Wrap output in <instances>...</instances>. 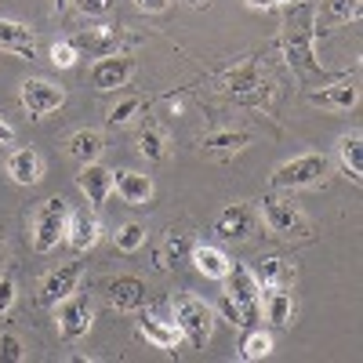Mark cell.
Listing matches in <instances>:
<instances>
[{
    "mask_svg": "<svg viewBox=\"0 0 363 363\" xmlns=\"http://www.w3.org/2000/svg\"><path fill=\"white\" fill-rule=\"evenodd\" d=\"M113 189L116 196L131 203V207H145L153 200V178L149 174H138V171H116L113 174Z\"/></svg>",
    "mask_w": 363,
    "mask_h": 363,
    "instance_id": "17",
    "label": "cell"
},
{
    "mask_svg": "<svg viewBox=\"0 0 363 363\" xmlns=\"http://www.w3.org/2000/svg\"><path fill=\"white\" fill-rule=\"evenodd\" d=\"M189 262L196 265V272H203L207 280H225V272H229V258L218 247H207V244L193 247L189 251Z\"/></svg>",
    "mask_w": 363,
    "mask_h": 363,
    "instance_id": "23",
    "label": "cell"
},
{
    "mask_svg": "<svg viewBox=\"0 0 363 363\" xmlns=\"http://www.w3.org/2000/svg\"><path fill=\"white\" fill-rule=\"evenodd\" d=\"M272 4H284V8H287V4H291V0H272Z\"/></svg>",
    "mask_w": 363,
    "mask_h": 363,
    "instance_id": "43",
    "label": "cell"
},
{
    "mask_svg": "<svg viewBox=\"0 0 363 363\" xmlns=\"http://www.w3.org/2000/svg\"><path fill=\"white\" fill-rule=\"evenodd\" d=\"M40 157L33 153V149H15V153L8 157V174L11 182H18V186H37L40 182Z\"/></svg>",
    "mask_w": 363,
    "mask_h": 363,
    "instance_id": "22",
    "label": "cell"
},
{
    "mask_svg": "<svg viewBox=\"0 0 363 363\" xmlns=\"http://www.w3.org/2000/svg\"><path fill=\"white\" fill-rule=\"evenodd\" d=\"M338 157H342V167L349 171V178L363 182V135L359 131H349L338 142Z\"/></svg>",
    "mask_w": 363,
    "mask_h": 363,
    "instance_id": "26",
    "label": "cell"
},
{
    "mask_svg": "<svg viewBox=\"0 0 363 363\" xmlns=\"http://www.w3.org/2000/svg\"><path fill=\"white\" fill-rule=\"evenodd\" d=\"M135 4H138L142 11H149V15H160V11H167L171 0H135Z\"/></svg>",
    "mask_w": 363,
    "mask_h": 363,
    "instance_id": "38",
    "label": "cell"
},
{
    "mask_svg": "<svg viewBox=\"0 0 363 363\" xmlns=\"http://www.w3.org/2000/svg\"><path fill=\"white\" fill-rule=\"evenodd\" d=\"M309 102L323 106V109H352L359 102V91L349 80H335V84H327L320 91H309Z\"/></svg>",
    "mask_w": 363,
    "mask_h": 363,
    "instance_id": "19",
    "label": "cell"
},
{
    "mask_svg": "<svg viewBox=\"0 0 363 363\" xmlns=\"http://www.w3.org/2000/svg\"><path fill=\"white\" fill-rule=\"evenodd\" d=\"M145 109V99L142 95H128V99H120L113 109H109V124L120 128V124H131V120Z\"/></svg>",
    "mask_w": 363,
    "mask_h": 363,
    "instance_id": "31",
    "label": "cell"
},
{
    "mask_svg": "<svg viewBox=\"0 0 363 363\" xmlns=\"http://www.w3.org/2000/svg\"><path fill=\"white\" fill-rule=\"evenodd\" d=\"M33 29L22 26V22H11V18H0V51H15L22 58H33Z\"/></svg>",
    "mask_w": 363,
    "mask_h": 363,
    "instance_id": "20",
    "label": "cell"
},
{
    "mask_svg": "<svg viewBox=\"0 0 363 363\" xmlns=\"http://www.w3.org/2000/svg\"><path fill=\"white\" fill-rule=\"evenodd\" d=\"M171 309H174V327L182 330V338H189L196 349H203L207 338H211V327H215L211 306L200 301V298H193V294H174Z\"/></svg>",
    "mask_w": 363,
    "mask_h": 363,
    "instance_id": "5",
    "label": "cell"
},
{
    "mask_svg": "<svg viewBox=\"0 0 363 363\" xmlns=\"http://www.w3.org/2000/svg\"><path fill=\"white\" fill-rule=\"evenodd\" d=\"M15 294H18V287H15V277H0V316H4L11 306H15Z\"/></svg>",
    "mask_w": 363,
    "mask_h": 363,
    "instance_id": "36",
    "label": "cell"
},
{
    "mask_svg": "<svg viewBox=\"0 0 363 363\" xmlns=\"http://www.w3.org/2000/svg\"><path fill=\"white\" fill-rule=\"evenodd\" d=\"M11 142H15V128L8 120H0V145H11Z\"/></svg>",
    "mask_w": 363,
    "mask_h": 363,
    "instance_id": "39",
    "label": "cell"
},
{
    "mask_svg": "<svg viewBox=\"0 0 363 363\" xmlns=\"http://www.w3.org/2000/svg\"><path fill=\"white\" fill-rule=\"evenodd\" d=\"M66 145H69V157H73V160H80V164H95V160H102L106 135L95 131V128H84V131H77Z\"/></svg>",
    "mask_w": 363,
    "mask_h": 363,
    "instance_id": "21",
    "label": "cell"
},
{
    "mask_svg": "<svg viewBox=\"0 0 363 363\" xmlns=\"http://www.w3.org/2000/svg\"><path fill=\"white\" fill-rule=\"evenodd\" d=\"M66 225H69V207L62 196H51L40 203L37 211V218H33V247L40 255L55 251L58 244L66 240Z\"/></svg>",
    "mask_w": 363,
    "mask_h": 363,
    "instance_id": "6",
    "label": "cell"
},
{
    "mask_svg": "<svg viewBox=\"0 0 363 363\" xmlns=\"http://www.w3.org/2000/svg\"><path fill=\"white\" fill-rule=\"evenodd\" d=\"M189 251H193L189 236H186V233H171V236L164 240V247L157 251V265H160V269H174V265H182V262L189 258Z\"/></svg>",
    "mask_w": 363,
    "mask_h": 363,
    "instance_id": "27",
    "label": "cell"
},
{
    "mask_svg": "<svg viewBox=\"0 0 363 363\" xmlns=\"http://www.w3.org/2000/svg\"><path fill=\"white\" fill-rule=\"evenodd\" d=\"M218 84H222V95L240 106H269L272 91H277V84L262 73L258 62H240V66L225 69L218 77Z\"/></svg>",
    "mask_w": 363,
    "mask_h": 363,
    "instance_id": "2",
    "label": "cell"
},
{
    "mask_svg": "<svg viewBox=\"0 0 363 363\" xmlns=\"http://www.w3.org/2000/svg\"><path fill=\"white\" fill-rule=\"evenodd\" d=\"M291 4H294V0H291Z\"/></svg>",
    "mask_w": 363,
    "mask_h": 363,
    "instance_id": "45",
    "label": "cell"
},
{
    "mask_svg": "<svg viewBox=\"0 0 363 363\" xmlns=\"http://www.w3.org/2000/svg\"><path fill=\"white\" fill-rule=\"evenodd\" d=\"M272 352V338L265 335L262 327H247L244 342H240V359L244 363H255V359H265Z\"/></svg>",
    "mask_w": 363,
    "mask_h": 363,
    "instance_id": "29",
    "label": "cell"
},
{
    "mask_svg": "<svg viewBox=\"0 0 363 363\" xmlns=\"http://www.w3.org/2000/svg\"><path fill=\"white\" fill-rule=\"evenodd\" d=\"M327 171H330V160L323 153H301V157H294V160H287V164H280L277 171H272L269 186L284 189V193L309 189V186H316V182L327 178Z\"/></svg>",
    "mask_w": 363,
    "mask_h": 363,
    "instance_id": "4",
    "label": "cell"
},
{
    "mask_svg": "<svg viewBox=\"0 0 363 363\" xmlns=\"http://www.w3.org/2000/svg\"><path fill=\"white\" fill-rule=\"evenodd\" d=\"M77 280H80V262H66V265L51 269L40 280V301L44 306H58L62 298H69L77 291Z\"/></svg>",
    "mask_w": 363,
    "mask_h": 363,
    "instance_id": "14",
    "label": "cell"
},
{
    "mask_svg": "<svg viewBox=\"0 0 363 363\" xmlns=\"http://www.w3.org/2000/svg\"><path fill=\"white\" fill-rule=\"evenodd\" d=\"M142 244H145V225H138V222H124V225L116 229V251L135 255Z\"/></svg>",
    "mask_w": 363,
    "mask_h": 363,
    "instance_id": "32",
    "label": "cell"
},
{
    "mask_svg": "<svg viewBox=\"0 0 363 363\" xmlns=\"http://www.w3.org/2000/svg\"><path fill=\"white\" fill-rule=\"evenodd\" d=\"M99 236H102V222L95 211H73L69 215V225H66V244L84 255L87 247H95L99 244Z\"/></svg>",
    "mask_w": 363,
    "mask_h": 363,
    "instance_id": "15",
    "label": "cell"
},
{
    "mask_svg": "<svg viewBox=\"0 0 363 363\" xmlns=\"http://www.w3.org/2000/svg\"><path fill=\"white\" fill-rule=\"evenodd\" d=\"M66 102V91L51 80H26L22 84V109L29 116H48Z\"/></svg>",
    "mask_w": 363,
    "mask_h": 363,
    "instance_id": "10",
    "label": "cell"
},
{
    "mask_svg": "<svg viewBox=\"0 0 363 363\" xmlns=\"http://www.w3.org/2000/svg\"><path fill=\"white\" fill-rule=\"evenodd\" d=\"M131 73H135L131 55H109V58H99V62L91 66V84L99 91H116L131 80Z\"/></svg>",
    "mask_w": 363,
    "mask_h": 363,
    "instance_id": "12",
    "label": "cell"
},
{
    "mask_svg": "<svg viewBox=\"0 0 363 363\" xmlns=\"http://www.w3.org/2000/svg\"><path fill=\"white\" fill-rule=\"evenodd\" d=\"M113 174H116V171L102 167L99 160H95V164H80L77 189L87 196V203H91V207H102V203L109 200V193H113Z\"/></svg>",
    "mask_w": 363,
    "mask_h": 363,
    "instance_id": "13",
    "label": "cell"
},
{
    "mask_svg": "<svg viewBox=\"0 0 363 363\" xmlns=\"http://www.w3.org/2000/svg\"><path fill=\"white\" fill-rule=\"evenodd\" d=\"M247 142H251L247 131H215V135L200 138V145L207 149V153H240Z\"/></svg>",
    "mask_w": 363,
    "mask_h": 363,
    "instance_id": "28",
    "label": "cell"
},
{
    "mask_svg": "<svg viewBox=\"0 0 363 363\" xmlns=\"http://www.w3.org/2000/svg\"><path fill=\"white\" fill-rule=\"evenodd\" d=\"M262 218L265 225L284 236V240H301V236H309V218L301 215V211L291 203V200H280V196H265L262 200Z\"/></svg>",
    "mask_w": 363,
    "mask_h": 363,
    "instance_id": "7",
    "label": "cell"
},
{
    "mask_svg": "<svg viewBox=\"0 0 363 363\" xmlns=\"http://www.w3.org/2000/svg\"><path fill=\"white\" fill-rule=\"evenodd\" d=\"M138 153L145 160H167V135L160 128H153V124H145L138 131Z\"/></svg>",
    "mask_w": 363,
    "mask_h": 363,
    "instance_id": "30",
    "label": "cell"
},
{
    "mask_svg": "<svg viewBox=\"0 0 363 363\" xmlns=\"http://www.w3.org/2000/svg\"><path fill=\"white\" fill-rule=\"evenodd\" d=\"M294 316V301H291V291L287 287H272L265 291V320L272 327H287Z\"/></svg>",
    "mask_w": 363,
    "mask_h": 363,
    "instance_id": "25",
    "label": "cell"
},
{
    "mask_svg": "<svg viewBox=\"0 0 363 363\" xmlns=\"http://www.w3.org/2000/svg\"><path fill=\"white\" fill-rule=\"evenodd\" d=\"M58 8H62V0H58Z\"/></svg>",
    "mask_w": 363,
    "mask_h": 363,
    "instance_id": "44",
    "label": "cell"
},
{
    "mask_svg": "<svg viewBox=\"0 0 363 363\" xmlns=\"http://www.w3.org/2000/svg\"><path fill=\"white\" fill-rule=\"evenodd\" d=\"M323 11L335 18V22H349V18H359L363 15L359 0H323Z\"/></svg>",
    "mask_w": 363,
    "mask_h": 363,
    "instance_id": "33",
    "label": "cell"
},
{
    "mask_svg": "<svg viewBox=\"0 0 363 363\" xmlns=\"http://www.w3.org/2000/svg\"><path fill=\"white\" fill-rule=\"evenodd\" d=\"M225 298L236 306L240 313V327H258L262 320V287L255 280V272L247 265H236L229 262V272H225Z\"/></svg>",
    "mask_w": 363,
    "mask_h": 363,
    "instance_id": "3",
    "label": "cell"
},
{
    "mask_svg": "<svg viewBox=\"0 0 363 363\" xmlns=\"http://www.w3.org/2000/svg\"><path fill=\"white\" fill-rule=\"evenodd\" d=\"M138 338L153 342V345L164 349V352H178V345H182V330H178L174 323H167V320L142 316V320H138Z\"/></svg>",
    "mask_w": 363,
    "mask_h": 363,
    "instance_id": "18",
    "label": "cell"
},
{
    "mask_svg": "<svg viewBox=\"0 0 363 363\" xmlns=\"http://www.w3.org/2000/svg\"><path fill=\"white\" fill-rule=\"evenodd\" d=\"M77 58H80V51H77L69 40L51 44V66H58V69H73V66H77Z\"/></svg>",
    "mask_w": 363,
    "mask_h": 363,
    "instance_id": "34",
    "label": "cell"
},
{
    "mask_svg": "<svg viewBox=\"0 0 363 363\" xmlns=\"http://www.w3.org/2000/svg\"><path fill=\"white\" fill-rule=\"evenodd\" d=\"M0 265H4V240H0Z\"/></svg>",
    "mask_w": 363,
    "mask_h": 363,
    "instance_id": "42",
    "label": "cell"
},
{
    "mask_svg": "<svg viewBox=\"0 0 363 363\" xmlns=\"http://www.w3.org/2000/svg\"><path fill=\"white\" fill-rule=\"evenodd\" d=\"M258 229V211L251 203H229L215 218V233L222 240H247Z\"/></svg>",
    "mask_w": 363,
    "mask_h": 363,
    "instance_id": "11",
    "label": "cell"
},
{
    "mask_svg": "<svg viewBox=\"0 0 363 363\" xmlns=\"http://www.w3.org/2000/svg\"><path fill=\"white\" fill-rule=\"evenodd\" d=\"M145 301H149L145 280H138V277H116V280H109V306L113 309L135 313V309L145 306Z\"/></svg>",
    "mask_w": 363,
    "mask_h": 363,
    "instance_id": "16",
    "label": "cell"
},
{
    "mask_svg": "<svg viewBox=\"0 0 363 363\" xmlns=\"http://www.w3.org/2000/svg\"><path fill=\"white\" fill-rule=\"evenodd\" d=\"M77 8L87 15V18H95V15H106L113 8V0H77Z\"/></svg>",
    "mask_w": 363,
    "mask_h": 363,
    "instance_id": "37",
    "label": "cell"
},
{
    "mask_svg": "<svg viewBox=\"0 0 363 363\" xmlns=\"http://www.w3.org/2000/svg\"><path fill=\"white\" fill-rule=\"evenodd\" d=\"M247 8H255V11H269V8H277L272 0H247Z\"/></svg>",
    "mask_w": 363,
    "mask_h": 363,
    "instance_id": "40",
    "label": "cell"
},
{
    "mask_svg": "<svg viewBox=\"0 0 363 363\" xmlns=\"http://www.w3.org/2000/svg\"><path fill=\"white\" fill-rule=\"evenodd\" d=\"M77 51H87L91 58H109V55H124V29H116V26H91L84 29V33H77L69 40Z\"/></svg>",
    "mask_w": 363,
    "mask_h": 363,
    "instance_id": "8",
    "label": "cell"
},
{
    "mask_svg": "<svg viewBox=\"0 0 363 363\" xmlns=\"http://www.w3.org/2000/svg\"><path fill=\"white\" fill-rule=\"evenodd\" d=\"M186 4H193V8H203V4H207V0H186Z\"/></svg>",
    "mask_w": 363,
    "mask_h": 363,
    "instance_id": "41",
    "label": "cell"
},
{
    "mask_svg": "<svg viewBox=\"0 0 363 363\" xmlns=\"http://www.w3.org/2000/svg\"><path fill=\"white\" fill-rule=\"evenodd\" d=\"M255 280H258V287H262V291H272V287H291L294 272H291V265H287L284 258H262V262H258V269H255Z\"/></svg>",
    "mask_w": 363,
    "mask_h": 363,
    "instance_id": "24",
    "label": "cell"
},
{
    "mask_svg": "<svg viewBox=\"0 0 363 363\" xmlns=\"http://www.w3.org/2000/svg\"><path fill=\"white\" fill-rule=\"evenodd\" d=\"M0 359L4 363H22L26 359V345L15 335H0Z\"/></svg>",
    "mask_w": 363,
    "mask_h": 363,
    "instance_id": "35",
    "label": "cell"
},
{
    "mask_svg": "<svg viewBox=\"0 0 363 363\" xmlns=\"http://www.w3.org/2000/svg\"><path fill=\"white\" fill-rule=\"evenodd\" d=\"M316 8H313V0H294V4H287L284 11V33H280V51L287 58V66L301 77V80H309V77H320V62L313 58V37H316Z\"/></svg>",
    "mask_w": 363,
    "mask_h": 363,
    "instance_id": "1",
    "label": "cell"
},
{
    "mask_svg": "<svg viewBox=\"0 0 363 363\" xmlns=\"http://www.w3.org/2000/svg\"><path fill=\"white\" fill-rule=\"evenodd\" d=\"M58 330L66 342H77L91 330V301L84 294H69L58 301Z\"/></svg>",
    "mask_w": 363,
    "mask_h": 363,
    "instance_id": "9",
    "label": "cell"
}]
</instances>
